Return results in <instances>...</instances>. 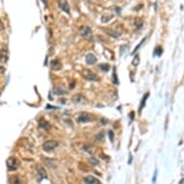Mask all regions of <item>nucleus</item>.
Instances as JSON below:
<instances>
[{"instance_id": "11", "label": "nucleus", "mask_w": 184, "mask_h": 184, "mask_svg": "<svg viewBox=\"0 0 184 184\" xmlns=\"http://www.w3.org/2000/svg\"><path fill=\"white\" fill-rule=\"evenodd\" d=\"M8 50L6 48L2 47L1 48V63H6L8 61Z\"/></svg>"}, {"instance_id": "3", "label": "nucleus", "mask_w": 184, "mask_h": 184, "mask_svg": "<svg viewBox=\"0 0 184 184\" xmlns=\"http://www.w3.org/2000/svg\"><path fill=\"white\" fill-rule=\"evenodd\" d=\"M80 33L82 35V37L84 38V39H86L87 41H93V33L90 27L83 26L80 30Z\"/></svg>"}, {"instance_id": "9", "label": "nucleus", "mask_w": 184, "mask_h": 184, "mask_svg": "<svg viewBox=\"0 0 184 184\" xmlns=\"http://www.w3.org/2000/svg\"><path fill=\"white\" fill-rule=\"evenodd\" d=\"M51 68H52V71H60L62 68V65L60 63V61H58V60L51 61Z\"/></svg>"}, {"instance_id": "22", "label": "nucleus", "mask_w": 184, "mask_h": 184, "mask_svg": "<svg viewBox=\"0 0 184 184\" xmlns=\"http://www.w3.org/2000/svg\"><path fill=\"white\" fill-rule=\"evenodd\" d=\"M90 161H92V164H93V165H96V164H98V161H96V159H93V158H91V159H90Z\"/></svg>"}, {"instance_id": "2", "label": "nucleus", "mask_w": 184, "mask_h": 184, "mask_svg": "<svg viewBox=\"0 0 184 184\" xmlns=\"http://www.w3.org/2000/svg\"><path fill=\"white\" fill-rule=\"evenodd\" d=\"M58 142L55 141V140H49V141H46L44 142V145H43V150L46 152H49V151H52L54 150L55 148L58 147Z\"/></svg>"}, {"instance_id": "16", "label": "nucleus", "mask_w": 184, "mask_h": 184, "mask_svg": "<svg viewBox=\"0 0 184 184\" xmlns=\"http://www.w3.org/2000/svg\"><path fill=\"white\" fill-rule=\"evenodd\" d=\"M11 183L12 184H20V180L17 176H12L11 178Z\"/></svg>"}, {"instance_id": "12", "label": "nucleus", "mask_w": 184, "mask_h": 184, "mask_svg": "<svg viewBox=\"0 0 184 184\" xmlns=\"http://www.w3.org/2000/svg\"><path fill=\"white\" fill-rule=\"evenodd\" d=\"M39 124H40L41 127H43V128H44V129H46V130H48L50 128V124L48 123L46 121H44V120H40Z\"/></svg>"}, {"instance_id": "4", "label": "nucleus", "mask_w": 184, "mask_h": 184, "mask_svg": "<svg viewBox=\"0 0 184 184\" xmlns=\"http://www.w3.org/2000/svg\"><path fill=\"white\" fill-rule=\"evenodd\" d=\"M82 74L86 79H88V80H91V81H98V76L96 75L95 72L90 71V69H85V71H83Z\"/></svg>"}, {"instance_id": "17", "label": "nucleus", "mask_w": 184, "mask_h": 184, "mask_svg": "<svg viewBox=\"0 0 184 184\" xmlns=\"http://www.w3.org/2000/svg\"><path fill=\"white\" fill-rule=\"evenodd\" d=\"M54 93H56V95H65L66 91H64V90H62L60 88H55L54 89Z\"/></svg>"}, {"instance_id": "10", "label": "nucleus", "mask_w": 184, "mask_h": 184, "mask_svg": "<svg viewBox=\"0 0 184 184\" xmlns=\"http://www.w3.org/2000/svg\"><path fill=\"white\" fill-rule=\"evenodd\" d=\"M37 172L39 173V175H40V178H47V175H46V170H44L43 167H41V165H38L37 166Z\"/></svg>"}, {"instance_id": "6", "label": "nucleus", "mask_w": 184, "mask_h": 184, "mask_svg": "<svg viewBox=\"0 0 184 184\" xmlns=\"http://www.w3.org/2000/svg\"><path fill=\"white\" fill-rule=\"evenodd\" d=\"M58 3H59V7L61 8L62 11L68 14L71 13V7H69L67 0H58Z\"/></svg>"}, {"instance_id": "19", "label": "nucleus", "mask_w": 184, "mask_h": 184, "mask_svg": "<svg viewBox=\"0 0 184 184\" xmlns=\"http://www.w3.org/2000/svg\"><path fill=\"white\" fill-rule=\"evenodd\" d=\"M111 31H112V30H106L105 32H107V33H108V34L110 35V36H112V37H114V38H118V37L120 36V34H119V33H116V32H111Z\"/></svg>"}, {"instance_id": "1", "label": "nucleus", "mask_w": 184, "mask_h": 184, "mask_svg": "<svg viewBox=\"0 0 184 184\" xmlns=\"http://www.w3.org/2000/svg\"><path fill=\"white\" fill-rule=\"evenodd\" d=\"M6 165H7V168H8L9 171H16V170H17V168L19 167L20 163H19V160L16 157L12 156V157H9L8 159H7Z\"/></svg>"}, {"instance_id": "8", "label": "nucleus", "mask_w": 184, "mask_h": 184, "mask_svg": "<svg viewBox=\"0 0 184 184\" xmlns=\"http://www.w3.org/2000/svg\"><path fill=\"white\" fill-rule=\"evenodd\" d=\"M85 60H86L87 65H91V66H93V65H95V64L96 63V57L93 53H90V54L87 55Z\"/></svg>"}, {"instance_id": "5", "label": "nucleus", "mask_w": 184, "mask_h": 184, "mask_svg": "<svg viewBox=\"0 0 184 184\" xmlns=\"http://www.w3.org/2000/svg\"><path fill=\"white\" fill-rule=\"evenodd\" d=\"M92 121L91 115L88 114V113H81L77 118V121L79 123H89V121Z\"/></svg>"}, {"instance_id": "23", "label": "nucleus", "mask_w": 184, "mask_h": 184, "mask_svg": "<svg viewBox=\"0 0 184 184\" xmlns=\"http://www.w3.org/2000/svg\"><path fill=\"white\" fill-rule=\"evenodd\" d=\"M156 176H157V171L154 172V175H153V178H152V181L155 182L156 181Z\"/></svg>"}, {"instance_id": "13", "label": "nucleus", "mask_w": 184, "mask_h": 184, "mask_svg": "<svg viewBox=\"0 0 184 184\" xmlns=\"http://www.w3.org/2000/svg\"><path fill=\"white\" fill-rule=\"evenodd\" d=\"M98 68L101 69L102 71H108L110 68L108 64H100V65H98Z\"/></svg>"}, {"instance_id": "7", "label": "nucleus", "mask_w": 184, "mask_h": 184, "mask_svg": "<svg viewBox=\"0 0 184 184\" xmlns=\"http://www.w3.org/2000/svg\"><path fill=\"white\" fill-rule=\"evenodd\" d=\"M84 182L85 184H101V182L99 181L98 178H96L95 176H86L84 178Z\"/></svg>"}, {"instance_id": "20", "label": "nucleus", "mask_w": 184, "mask_h": 184, "mask_svg": "<svg viewBox=\"0 0 184 184\" xmlns=\"http://www.w3.org/2000/svg\"><path fill=\"white\" fill-rule=\"evenodd\" d=\"M139 60H140V59H139V56H136V57H135L134 58V60H133V65L134 66H137L138 64H139Z\"/></svg>"}, {"instance_id": "24", "label": "nucleus", "mask_w": 184, "mask_h": 184, "mask_svg": "<svg viewBox=\"0 0 184 184\" xmlns=\"http://www.w3.org/2000/svg\"><path fill=\"white\" fill-rule=\"evenodd\" d=\"M109 136H110V140L113 141V133H112V131H109Z\"/></svg>"}, {"instance_id": "21", "label": "nucleus", "mask_w": 184, "mask_h": 184, "mask_svg": "<svg viewBox=\"0 0 184 184\" xmlns=\"http://www.w3.org/2000/svg\"><path fill=\"white\" fill-rule=\"evenodd\" d=\"M103 135H104V133H103V132H100V133H99V135L98 134V135H96V141H98V140H99L98 138H102V137H103Z\"/></svg>"}, {"instance_id": "18", "label": "nucleus", "mask_w": 184, "mask_h": 184, "mask_svg": "<svg viewBox=\"0 0 184 184\" xmlns=\"http://www.w3.org/2000/svg\"><path fill=\"white\" fill-rule=\"evenodd\" d=\"M113 81L115 84H119V80H118V77H117V71H116V68H114V72H113Z\"/></svg>"}, {"instance_id": "14", "label": "nucleus", "mask_w": 184, "mask_h": 184, "mask_svg": "<svg viewBox=\"0 0 184 184\" xmlns=\"http://www.w3.org/2000/svg\"><path fill=\"white\" fill-rule=\"evenodd\" d=\"M148 93H147V95H145L144 98H143V99H142V102H141V105H140V108H139V112H141L142 111V109H143V107H144V105L145 104V101H147V98H148Z\"/></svg>"}, {"instance_id": "15", "label": "nucleus", "mask_w": 184, "mask_h": 184, "mask_svg": "<svg viewBox=\"0 0 184 184\" xmlns=\"http://www.w3.org/2000/svg\"><path fill=\"white\" fill-rule=\"evenodd\" d=\"M135 25H136L137 29H140L142 26H143V20H142L141 19H135Z\"/></svg>"}]
</instances>
